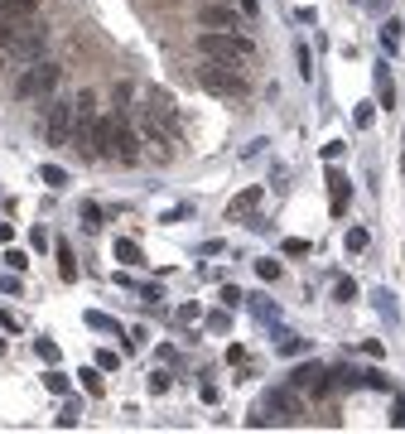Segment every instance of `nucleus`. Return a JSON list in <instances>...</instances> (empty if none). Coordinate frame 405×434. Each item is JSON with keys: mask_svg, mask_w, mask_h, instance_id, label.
<instances>
[{"mask_svg": "<svg viewBox=\"0 0 405 434\" xmlns=\"http://www.w3.org/2000/svg\"><path fill=\"white\" fill-rule=\"evenodd\" d=\"M92 159L135 164V159H140V135H135L121 116H97V125H92Z\"/></svg>", "mask_w": 405, "mask_h": 434, "instance_id": "1", "label": "nucleus"}, {"mask_svg": "<svg viewBox=\"0 0 405 434\" xmlns=\"http://www.w3.org/2000/svg\"><path fill=\"white\" fill-rule=\"evenodd\" d=\"M0 53L10 58V63H19V68H29V63H44L49 58V29L29 15V19H15V29H10V39L0 44Z\"/></svg>", "mask_w": 405, "mask_h": 434, "instance_id": "2", "label": "nucleus"}, {"mask_svg": "<svg viewBox=\"0 0 405 434\" xmlns=\"http://www.w3.org/2000/svg\"><path fill=\"white\" fill-rule=\"evenodd\" d=\"M198 53L207 63H246L256 53V44L236 29H212V34H198Z\"/></svg>", "mask_w": 405, "mask_h": 434, "instance_id": "3", "label": "nucleus"}, {"mask_svg": "<svg viewBox=\"0 0 405 434\" xmlns=\"http://www.w3.org/2000/svg\"><path fill=\"white\" fill-rule=\"evenodd\" d=\"M58 83H63V68L44 58V63H29V68L15 78V87H10V92H15V102H34V97H44V102H49V97L58 92Z\"/></svg>", "mask_w": 405, "mask_h": 434, "instance_id": "4", "label": "nucleus"}, {"mask_svg": "<svg viewBox=\"0 0 405 434\" xmlns=\"http://www.w3.org/2000/svg\"><path fill=\"white\" fill-rule=\"evenodd\" d=\"M97 97L92 92H78L73 97V135H68V145H73V155L78 159H92V125H97Z\"/></svg>", "mask_w": 405, "mask_h": 434, "instance_id": "5", "label": "nucleus"}, {"mask_svg": "<svg viewBox=\"0 0 405 434\" xmlns=\"http://www.w3.org/2000/svg\"><path fill=\"white\" fill-rule=\"evenodd\" d=\"M44 140L49 145H68V135H73V102H63V97H49V111H44Z\"/></svg>", "mask_w": 405, "mask_h": 434, "instance_id": "6", "label": "nucleus"}, {"mask_svg": "<svg viewBox=\"0 0 405 434\" xmlns=\"http://www.w3.org/2000/svg\"><path fill=\"white\" fill-rule=\"evenodd\" d=\"M198 83L207 92H246V78L236 73V63H207L198 73Z\"/></svg>", "mask_w": 405, "mask_h": 434, "instance_id": "7", "label": "nucleus"}, {"mask_svg": "<svg viewBox=\"0 0 405 434\" xmlns=\"http://www.w3.org/2000/svg\"><path fill=\"white\" fill-rule=\"evenodd\" d=\"M198 19L207 24V29H236V24H241V15H236L227 0H207V5L198 10Z\"/></svg>", "mask_w": 405, "mask_h": 434, "instance_id": "8", "label": "nucleus"}, {"mask_svg": "<svg viewBox=\"0 0 405 434\" xmlns=\"http://www.w3.org/2000/svg\"><path fill=\"white\" fill-rule=\"evenodd\" d=\"M266 406H270V410H280V420H295V415H300V396H295V386L270 391V396H266Z\"/></svg>", "mask_w": 405, "mask_h": 434, "instance_id": "9", "label": "nucleus"}, {"mask_svg": "<svg viewBox=\"0 0 405 434\" xmlns=\"http://www.w3.org/2000/svg\"><path fill=\"white\" fill-rule=\"evenodd\" d=\"M328 189H333V213H347V198H352V184H347V174H328Z\"/></svg>", "mask_w": 405, "mask_h": 434, "instance_id": "10", "label": "nucleus"}, {"mask_svg": "<svg viewBox=\"0 0 405 434\" xmlns=\"http://www.w3.org/2000/svg\"><path fill=\"white\" fill-rule=\"evenodd\" d=\"M39 10V0H0V15L5 19H29Z\"/></svg>", "mask_w": 405, "mask_h": 434, "instance_id": "11", "label": "nucleus"}, {"mask_svg": "<svg viewBox=\"0 0 405 434\" xmlns=\"http://www.w3.org/2000/svg\"><path fill=\"white\" fill-rule=\"evenodd\" d=\"M275 352H285V357H300V352H304V338L285 333V328H275Z\"/></svg>", "mask_w": 405, "mask_h": 434, "instance_id": "12", "label": "nucleus"}, {"mask_svg": "<svg viewBox=\"0 0 405 434\" xmlns=\"http://www.w3.org/2000/svg\"><path fill=\"white\" fill-rule=\"evenodd\" d=\"M116 261H126V266H140L145 256H140V246H135V241H126V236H121V241H116Z\"/></svg>", "mask_w": 405, "mask_h": 434, "instance_id": "13", "label": "nucleus"}, {"mask_svg": "<svg viewBox=\"0 0 405 434\" xmlns=\"http://www.w3.org/2000/svg\"><path fill=\"white\" fill-rule=\"evenodd\" d=\"M256 198H261V189H246V193H241V198H232V208H227V213H232V217L251 213V208H256Z\"/></svg>", "mask_w": 405, "mask_h": 434, "instance_id": "14", "label": "nucleus"}, {"mask_svg": "<svg viewBox=\"0 0 405 434\" xmlns=\"http://www.w3.org/2000/svg\"><path fill=\"white\" fill-rule=\"evenodd\" d=\"M367 246H372V232H367V227H352V232H347V251L357 256V251H367Z\"/></svg>", "mask_w": 405, "mask_h": 434, "instance_id": "15", "label": "nucleus"}, {"mask_svg": "<svg viewBox=\"0 0 405 434\" xmlns=\"http://www.w3.org/2000/svg\"><path fill=\"white\" fill-rule=\"evenodd\" d=\"M58 275H63V280H78V261H73L68 246H58Z\"/></svg>", "mask_w": 405, "mask_h": 434, "instance_id": "16", "label": "nucleus"}, {"mask_svg": "<svg viewBox=\"0 0 405 434\" xmlns=\"http://www.w3.org/2000/svg\"><path fill=\"white\" fill-rule=\"evenodd\" d=\"M381 49H386V53H396V49H401V24H396V19L381 29Z\"/></svg>", "mask_w": 405, "mask_h": 434, "instance_id": "17", "label": "nucleus"}, {"mask_svg": "<svg viewBox=\"0 0 405 434\" xmlns=\"http://www.w3.org/2000/svg\"><path fill=\"white\" fill-rule=\"evenodd\" d=\"M44 184H49V189H68V169H58V164H44Z\"/></svg>", "mask_w": 405, "mask_h": 434, "instance_id": "18", "label": "nucleus"}, {"mask_svg": "<svg viewBox=\"0 0 405 434\" xmlns=\"http://www.w3.org/2000/svg\"><path fill=\"white\" fill-rule=\"evenodd\" d=\"M78 376H83V386H87V396H101V386H106V381H101V372H92V367H83Z\"/></svg>", "mask_w": 405, "mask_h": 434, "instance_id": "19", "label": "nucleus"}, {"mask_svg": "<svg viewBox=\"0 0 405 434\" xmlns=\"http://www.w3.org/2000/svg\"><path fill=\"white\" fill-rule=\"evenodd\" d=\"M130 97H135V83H116V87H111V102H116V107H130Z\"/></svg>", "mask_w": 405, "mask_h": 434, "instance_id": "20", "label": "nucleus"}, {"mask_svg": "<svg viewBox=\"0 0 405 434\" xmlns=\"http://www.w3.org/2000/svg\"><path fill=\"white\" fill-rule=\"evenodd\" d=\"M34 352H39V357H44L49 367L58 362V342H49V338H39V342H34Z\"/></svg>", "mask_w": 405, "mask_h": 434, "instance_id": "21", "label": "nucleus"}, {"mask_svg": "<svg viewBox=\"0 0 405 434\" xmlns=\"http://www.w3.org/2000/svg\"><path fill=\"white\" fill-rule=\"evenodd\" d=\"M256 275L270 285V280H280V266H275V261H256Z\"/></svg>", "mask_w": 405, "mask_h": 434, "instance_id": "22", "label": "nucleus"}, {"mask_svg": "<svg viewBox=\"0 0 405 434\" xmlns=\"http://www.w3.org/2000/svg\"><path fill=\"white\" fill-rule=\"evenodd\" d=\"M333 295H338V304H352V300H357V285H352V280H338Z\"/></svg>", "mask_w": 405, "mask_h": 434, "instance_id": "23", "label": "nucleus"}, {"mask_svg": "<svg viewBox=\"0 0 405 434\" xmlns=\"http://www.w3.org/2000/svg\"><path fill=\"white\" fill-rule=\"evenodd\" d=\"M222 304H227V309H241V304H246V295H241V290H232V285H222Z\"/></svg>", "mask_w": 405, "mask_h": 434, "instance_id": "24", "label": "nucleus"}, {"mask_svg": "<svg viewBox=\"0 0 405 434\" xmlns=\"http://www.w3.org/2000/svg\"><path fill=\"white\" fill-rule=\"evenodd\" d=\"M44 386H49L53 396H63V391H68V376H63V372H49V376H44Z\"/></svg>", "mask_w": 405, "mask_h": 434, "instance_id": "25", "label": "nucleus"}, {"mask_svg": "<svg viewBox=\"0 0 405 434\" xmlns=\"http://www.w3.org/2000/svg\"><path fill=\"white\" fill-rule=\"evenodd\" d=\"M87 328H101V333H121L116 319H106V314H87Z\"/></svg>", "mask_w": 405, "mask_h": 434, "instance_id": "26", "label": "nucleus"}, {"mask_svg": "<svg viewBox=\"0 0 405 434\" xmlns=\"http://www.w3.org/2000/svg\"><path fill=\"white\" fill-rule=\"evenodd\" d=\"M0 290H5V295H19V290H24V285H19V270H15V275L5 270V275H0Z\"/></svg>", "mask_w": 405, "mask_h": 434, "instance_id": "27", "label": "nucleus"}, {"mask_svg": "<svg viewBox=\"0 0 405 434\" xmlns=\"http://www.w3.org/2000/svg\"><path fill=\"white\" fill-rule=\"evenodd\" d=\"M83 227H101V208L97 203H83Z\"/></svg>", "mask_w": 405, "mask_h": 434, "instance_id": "28", "label": "nucleus"}, {"mask_svg": "<svg viewBox=\"0 0 405 434\" xmlns=\"http://www.w3.org/2000/svg\"><path fill=\"white\" fill-rule=\"evenodd\" d=\"M285 251H290V256H309V241H304V236H290Z\"/></svg>", "mask_w": 405, "mask_h": 434, "instance_id": "29", "label": "nucleus"}, {"mask_svg": "<svg viewBox=\"0 0 405 434\" xmlns=\"http://www.w3.org/2000/svg\"><path fill=\"white\" fill-rule=\"evenodd\" d=\"M0 328H10V333H19V328H24V324H19V319H15L10 309H0Z\"/></svg>", "mask_w": 405, "mask_h": 434, "instance_id": "30", "label": "nucleus"}, {"mask_svg": "<svg viewBox=\"0 0 405 434\" xmlns=\"http://www.w3.org/2000/svg\"><path fill=\"white\" fill-rule=\"evenodd\" d=\"M5 261H10V270H24V266H29V256H24V251H10Z\"/></svg>", "mask_w": 405, "mask_h": 434, "instance_id": "31", "label": "nucleus"}, {"mask_svg": "<svg viewBox=\"0 0 405 434\" xmlns=\"http://www.w3.org/2000/svg\"><path fill=\"white\" fill-rule=\"evenodd\" d=\"M150 391H155V396H160V391H169V376H164V372H155V376H150Z\"/></svg>", "mask_w": 405, "mask_h": 434, "instance_id": "32", "label": "nucleus"}, {"mask_svg": "<svg viewBox=\"0 0 405 434\" xmlns=\"http://www.w3.org/2000/svg\"><path fill=\"white\" fill-rule=\"evenodd\" d=\"M391 425H401V430H405V406H396V410H391Z\"/></svg>", "mask_w": 405, "mask_h": 434, "instance_id": "33", "label": "nucleus"}]
</instances>
